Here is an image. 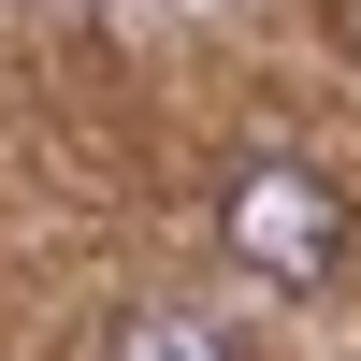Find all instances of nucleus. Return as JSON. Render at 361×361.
I'll return each mask as SVG.
<instances>
[{
    "label": "nucleus",
    "mask_w": 361,
    "mask_h": 361,
    "mask_svg": "<svg viewBox=\"0 0 361 361\" xmlns=\"http://www.w3.org/2000/svg\"><path fill=\"white\" fill-rule=\"evenodd\" d=\"M333 29H347V58H361V0H333Z\"/></svg>",
    "instance_id": "7ed1b4c3"
},
{
    "label": "nucleus",
    "mask_w": 361,
    "mask_h": 361,
    "mask_svg": "<svg viewBox=\"0 0 361 361\" xmlns=\"http://www.w3.org/2000/svg\"><path fill=\"white\" fill-rule=\"evenodd\" d=\"M102 361H246V347H231L217 318H188V304H130L102 333Z\"/></svg>",
    "instance_id": "f03ea898"
},
{
    "label": "nucleus",
    "mask_w": 361,
    "mask_h": 361,
    "mask_svg": "<svg viewBox=\"0 0 361 361\" xmlns=\"http://www.w3.org/2000/svg\"><path fill=\"white\" fill-rule=\"evenodd\" d=\"M217 217H231V260H260L275 289H333L347 275V202L318 188L304 159H246L217 188Z\"/></svg>",
    "instance_id": "f257e3e1"
}]
</instances>
